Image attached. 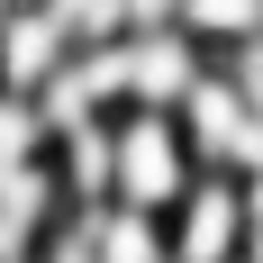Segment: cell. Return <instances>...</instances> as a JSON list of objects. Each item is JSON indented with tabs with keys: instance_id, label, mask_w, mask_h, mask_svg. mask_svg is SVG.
Instances as JSON below:
<instances>
[{
	"instance_id": "3957f363",
	"label": "cell",
	"mask_w": 263,
	"mask_h": 263,
	"mask_svg": "<svg viewBox=\"0 0 263 263\" xmlns=\"http://www.w3.org/2000/svg\"><path fill=\"white\" fill-rule=\"evenodd\" d=\"M91 263H173V236H163L155 209H127V200H100L91 218H73Z\"/></svg>"
},
{
	"instance_id": "8992f818",
	"label": "cell",
	"mask_w": 263,
	"mask_h": 263,
	"mask_svg": "<svg viewBox=\"0 0 263 263\" xmlns=\"http://www.w3.org/2000/svg\"><path fill=\"white\" fill-rule=\"evenodd\" d=\"M245 263H254V254H245Z\"/></svg>"
},
{
	"instance_id": "5b68a950",
	"label": "cell",
	"mask_w": 263,
	"mask_h": 263,
	"mask_svg": "<svg viewBox=\"0 0 263 263\" xmlns=\"http://www.w3.org/2000/svg\"><path fill=\"white\" fill-rule=\"evenodd\" d=\"M254 263H263V218H254Z\"/></svg>"
},
{
	"instance_id": "6da1fadb",
	"label": "cell",
	"mask_w": 263,
	"mask_h": 263,
	"mask_svg": "<svg viewBox=\"0 0 263 263\" xmlns=\"http://www.w3.org/2000/svg\"><path fill=\"white\" fill-rule=\"evenodd\" d=\"M200 182V155L182 136V109H118L109 118V200L173 218V200Z\"/></svg>"
},
{
	"instance_id": "277c9868",
	"label": "cell",
	"mask_w": 263,
	"mask_h": 263,
	"mask_svg": "<svg viewBox=\"0 0 263 263\" xmlns=\"http://www.w3.org/2000/svg\"><path fill=\"white\" fill-rule=\"evenodd\" d=\"M173 27H182L191 46H209V54H236V46L263 36V0H182Z\"/></svg>"
},
{
	"instance_id": "7a4b0ae2",
	"label": "cell",
	"mask_w": 263,
	"mask_h": 263,
	"mask_svg": "<svg viewBox=\"0 0 263 263\" xmlns=\"http://www.w3.org/2000/svg\"><path fill=\"white\" fill-rule=\"evenodd\" d=\"M163 236H173V263H245L254 254V200H245V182L236 173H200L173 200Z\"/></svg>"
}]
</instances>
